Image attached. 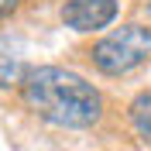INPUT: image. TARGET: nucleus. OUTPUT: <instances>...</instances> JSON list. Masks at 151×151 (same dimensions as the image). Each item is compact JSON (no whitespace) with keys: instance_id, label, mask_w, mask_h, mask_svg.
Segmentation results:
<instances>
[{"instance_id":"obj_1","label":"nucleus","mask_w":151,"mask_h":151,"mask_svg":"<svg viewBox=\"0 0 151 151\" xmlns=\"http://www.w3.org/2000/svg\"><path fill=\"white\" fill-rule=\"evenodd\" d=\"M17 86L24 103L55 127L83 131V127L100 124V117H103V93L72 69L38 65L21 76Z\"/></svg>"},{"instance_id":"obj_2","label":"nucleus","mask_w":151,"mask_h":151,"mask_svg":"<svg viewBox=\"0 0 151 151\" xmlns=\"http://www.w3.org/2000/svg\"><path fill=\"white\" fill-rule=\"evenodd\" d=\"M151 55V28L124 24L89 48V62L103 76H127Z\"/></svg>"},{"instance_id":"obj_3","label":"nucleus","mask_w":151,"mask_h":151,"mask_svg":"<svg viewBox=\"0 0 151 151\" xmlns=\"http://www.w3.org/2000/svg\"><path fill=\"white\" fill-rule=\"evenodd\" d=\"M120 17V0H65L62 4V24L72 31H103Z\"/></svg>"},{"instance_id":"obj_4","label":"nucleus","mask_w":151,"mask_h":151,"mask_svg":"<svg viewBox=\"0 0 151 151\" xmlns=\"http://www.w3.org/2000/svg\"><path fill=\"white\" fill-rule=\"evenodd\" d=\"M21 76H24V69H21V48H17V41H10V38L0 35V89L17 86Z\"/></svg>"},{"instance_id":"obj_5","label":"nucleus","mask_w":151,"mask_h":151,"mask_svg":"<svg viewBox=\"0 0 151 151\" xmlns=\"http://www.w3.org/2000/svg\"><path fill=\"white\" fill-rule=\"evenodd\" d=\"M127 117H131L134 134H137L144 144H151V93L134 96V100H131V106H127Z\"/></svg>"},{"instance_id":"obj_6","label":"nucleus","mask_w":151,"mask_h":151,"mask_svg":"<svg viewBox=\"0 0 151 151\" xmlns=\"http://www.w3.org/2000/svg\"><path fill=\"white\" fill-rule=\"evenodd\" d=\"M14 7H17V0H0V17H4V14H10Z\"/></svg>"},{"instance_id":"obj_7","label":"nucleus","mask_w":151,"mask_h":151,"mask_svg":"<svg viewBox=\"0 0 151 151\" xmlns=\"http://www.w3.org/2000/svg\"><path fill=\"white\" fill-rule=\"evenodd\" d=\"M148 17H151V0H148Z\"/></svg>"}]
</instances>
